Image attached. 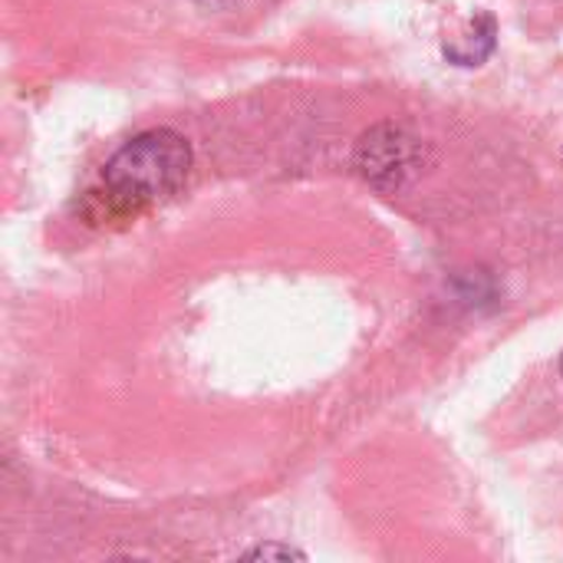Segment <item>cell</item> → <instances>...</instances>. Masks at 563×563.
Listing matches in <instances>:
<instances>
[{
  "label": "cell",
  "mask_w": 563,
  "mask_h": 563,
  "mask_svg": "<svg viewBox=\"0 0 563 563\" xmlns=\"http://www.w3.org/2000/svg\"><path fill=\"white\" fill-rule=\"evenodd\" d=\"M191 172V145L175 129L132 135L102 168V188L119 208H148L172 198Z\"/></svg>",
  "instance_id": "6da1fadb"
},
{
  "label": "cell",
  "mask_w": 563,
  "mask_h": 563,
  "mask_svg": "<svg viewBox=\"0 0 563 563\" xmlns=\"http://www.w3.org/2000/svg\"><path fill=\"white\" fill-rule=\"evenodd\" d=\"M356 172L379 191H399L426 168V142L406 125L379 122L366 129L353 152Z\"/></svg>",
  "instance_id": "7a4b0ae2"
},
{
  "label": "cell",
  "mask_w": 563,
  "mask_h": 563,
  "mask_svg": "<svg viewBox=\"0 0 563 563\" xmlns=\"http://www.w3.org/2000/svg\"><path fill=\"white\" fill-rule=\"evenodd\" d=\"M495 43H498V26H495V16L492 13H482L478 20H472V30L452 43H445V56L455 63V66H482L492 53H495Z\"/></svg>",
  "instance_id": "3957f363"
},
{
  "label": "cell",
  "mask_w": 563,
  "mask_h": 563,
  "mask_svg": "<svg viewBox=\"0 0 563 563\" xmlns=\"http://www.w3.org/2000/svg\"><path fill=\"white\" fill-rule=\"evenodd\" d=\"M247 558H257V561H271V558L290 561V558H303V554H300V551H294V548H287V544H264V548L247 551Z\"/></svg>",
  "instance_id": "277c9868"
},
{
  "label": "cell",
  "mask_w": 563,
  "mask_h": 563,
  "mask_svg": "<svg viewBox=\"0 0 563 563\" xmlns=\"http://www.w3.org/2000/svg\"><path fill=\"white\" fill-rule=\"evenodd\" d=\"M561 366H563V363H561Z\"/></svg>",
  "instance_id": "5b68a950"
}]
</instances>
